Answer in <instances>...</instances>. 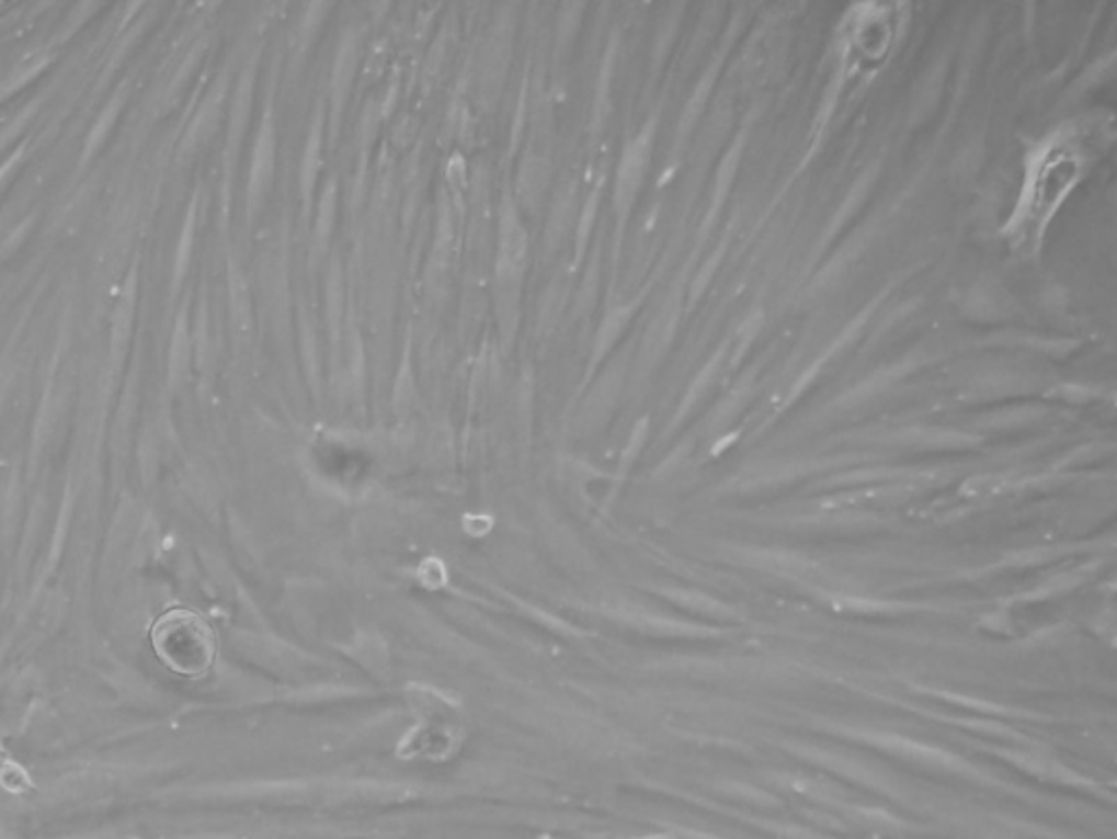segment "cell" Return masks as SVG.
Here are the masks:
<instances>
[{"label":"cell","mask_w":1117,"mask_h":839,"mask_svg":"<svg viewBox=\"0 0 1117 839\" xmlns=\"http://www.w3.org/2000/svg\"><path fill=\"white\" fill-rule=\"evenodd\" d=\"M151 643L160 660L175 673L197 678L213 669L217 658V636L208 621L191 610H171L162 614Z\"/></svg>","instance_id":"1"},{"label":"cell","mask_w":1117,"mask_h":839,"mask_svg":"<svg viewBox=\"0 0 1117 839\" xmlns=\"http://www.w3.org/2000/svg\"><path fill=\"white\" fill-rule=\"evenodd\" d=\"M526 257V233L517 219L513 206H504L500 217V246L495 270L502 279H513L515 272L524 265Z\"/></svg>","instance_id":"2"},{"label":"cell","mask_w":1117,"mask_h":839,"mask_svg":"<svg viewBox=\"0 0 1117 839\" xmlns=\"http://www.w3.org/2000/svg\"><path fill=\"white\" fill-rule=\"evenodd\" d=\"M356 42L352 35H347L343 39V44L339 46V53H337V61H334V72H332V101H334V110L339 105H343L345 101V94L350 92V86H352V79H354V68H356Z\"/></svg>","instance_id":"3"},{"label":"cell","mask_w":1117,"mask_h":839,"mask_svg":"<svg viewBox=\"0 0 1117 839\" xmlns=\"http://www.w3.org/2000/svg\"><path fill=\"white\" fill-rule=\"evenodd\" d=\"M321 140H323V134H321V121H315V125H312V129H310V136H308V143H306V149H304L301 173H299V180H301V195H304L306 206L310 204V195H312V191H315L317 175H319V167H321Z\"/></svg>","instance_id":"4"},{"label":"cell","mask_w":1117,"mask_h":839,"mask_svg":"<svg viewBox=\"0 0 1117 839\" xmlns=\"http://www.w3.org/2000/svg\"><path fill=\"white\" fill-rule=\"evenodd\" d=\"M334 208H337V193H334V182H330V186L326 189L323 197H321V211H319V219H317V243H326L328 235L332 233V224H334Z\"/></svg>","instance_id":"5"},{"label":"cell","mask_w":1117,"mask_h":839,"mask_svg":"<svg viewBox=\"0 0 1117 839\" xmlns=\"http://www.w3.org/2000/svg\"><path fill=\"white\" fill-rule=\"evenodd\" d=\"M258 165H255V186L258 191H262L264 182L269 180L271 171H273V134L266 132L262 138H260V147H258Z\"/></svg>","instance_id":"6"}]
</instances>
